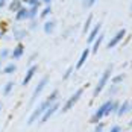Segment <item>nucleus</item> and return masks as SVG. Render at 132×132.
<instances>
[{"instance_id": "20", "label": "nucleus", "mask_w": 132, "mask_h": 132, "mask_svg": "<svg viewBox=\"0 0 132 132\" xmlns=\"http://www.w3.org/2000/svg\"><path fill=\"white\" fill-rule=\"evenodd\" d=\"M14 87H15V82H14V80H8V82L3 85V88H2V94H3V96H9V94L12 93Z\"/></svg>"}, {"instance_id": "24", "label": "nucleus", "mask_w": 132, "mask_h": 132, "mask_svg": "<svg viewBox=\"0 0 132 132\" xmlns=\"http://www.w3.org/2000/svg\"><path fill=\"white\" fill-rule=\"evenodd\" d=\"M52 11H53V9H52V5H47V6H44V8L40 11V18L46 20V18H47L50 14H52Z\"/></svg>"}, {"instance_id": "36", "label": "nucleus", "mask_w": 132, "mask_h": 132, "mask_svg": "<svg viewBox=\"0 0 132 132\" xmlns=\"http://www.w3.org/2000/svg\"><path fill=\"white\" fill-rule=\"evenodd\" d=\"M6 2H8V0H0V9L6 6Z\"/></svg>"}, {"instance_id": "1", "label": "nucleus", "mask_w": 132, "mask_h": 132, "mask_svg": "<svg viewBox=\"0 0 132 132\" xmlns=\"http://www.w3.org/2000/svg\"><path fill=\"white\" fill-rule=\"evenodd\" d=\"M111 106H112V99H108L106 102H103L102 105L94 111V114H93L91 119H90V123L91 125H97L99 121H102L103 119L109 117L111 116Z\"/></svg>"}, {"instance_id": "29", "label": "nucleus", "mask_w": 132, "mask_h": 132, "mask_svg": "<svg viewBox=\"0 0 132 132\" xmlns=\"http://www.w3.org/2000/svg\"><path fill=\"white\" fill-rule=\"evenodd\" d=\"M9 56H11V50H9V49H2V50H0V59H2V61L8 59Z\"/></svg>"}, {"instance_id": "41", "label": "nucleus", "mask_w": 132, "mask_h": 132, "mask_svg": "<svg viewBox=\"0 0 132 132\" xmlns=\"http://www.w3.org/2000/svg\"><path fill=\"white\" fill-rule=\"evenodd\" d=\"M2 108H3V103H2V100H0V111H2Z\"/></svg>"}, {"instance_id": "22", "label": "nucleus", "mask_w": 132, "mask_h": 132, "mask_svg": "<svg viewBox=\"0 0 132 132\" xmlns=\"http://www.w3.org/2000/svg\"><path fill=\"white\" fill-rule=\"evenodd\" d=\"M38 15H40V6H29V21L37 20Z\"/></svg>"}, {"instance_id": "30", "label": "nucleus", "mask_w": 132, "mask_h": 132, "mask_svg": "<svg viewBox=\"0 0 132 132\" xmlns=\"http://www.w3.org/2000/svg\"><path fill=\"white\" fill-rule=\"evenodd\" d=\"M105 131V123L103 121H99L97 125H94V131L93 132H103Z\"/></svg>"}, {"instance_id": "35", "label": "nucleus", "mask_w": 132, "mask_h": 132, "mask_svg": "<svg viewBox=\"0 0 132 132\" xmlns=\"http://www.w3.org/2000/svg\"><path fill=\"white\" fill-rule=\"evenodd\" d=\"M29 6H41V0H29Z\"/></svg>"}, {"instance_id": "38", "label": "nucleus", "mask_w": 132, "mask_h": 132, "mask_svg": "<svg viewBox=\"0 0 132 132\" xmlns=\"http://www.w3.org/2000/svg\"><path fill=\"white\" fill-rule=\"evenodd\" d=\"M2 68H3V61L0 59V73H2Z\"/></svg>"}, {"instance_id": "34", "label": "nucleus", "mask_w": 132, "mask_h": 132, "mask_svg": "<svg viewBox=\"0 0 132 132\" xmlns=\"http://www.w3.org/2000/svg\"><path fill=\"white\" fill-rule=\"evenodd\" d=\"M109 132H123V128L120 125H114V126L109 128Z\"/></svg>"}, {"instance_id": "19", "label": "nucleus", "mask_w": 132, "mask_h": 132, "mask_svg": "<svg viewBox=\"0 0 132 132\" xmlns=\"http://www.w3.org/2000/svg\"><path fill=\"white\" fill-rule=\"evenodd\" d=\"M17 71V64L15 62H8V64H5L3 68H2V73L3 75H12Z\"/></svg>"}, {"instance_id": "26", "label": "nucleus", "mask_w": 132, "mask_h": 132, "mask_svg": "<svg viewBox=\"0 0 132 132\" xmlns=\"http://www.w3.org/2000/svg\"><path fill=\"white\" fill-rule=\"evenodd\" d=\"M96 2L97 0H82V8L84 9H90V8H93L96 5Z\"/></svg>"}, {"instance_id": "39", "label": "nucleus", "mask_w": 132, "mask_h": 132, "mask_svg": "<svg viewBox=\"0 0 132 132\" xmlns=\"http://www.w3.org/2000/svg\"><path fill=\"white\" fill-rule=\"evenodd\" d=\"M128 126H129V128H132V119H131V121L128 123Z\"/></svg>"}, {"instance_id": "7", "label": "nucleus", "mask_w": 132, "mask_h": 132, "mask_svg": "<svg viewBox=\"0 0 132 132\" xmlns=\"http://www.w3.org/2000/svg\"><path fill=\"white\" fill-rule=\"evenodd\" d=\"M126 34H128V32H126V29H125V27H123V29H120V30H117V32H116V34L111 37V40L108 41V44H106V49H108V50H111V49L117 47L120 43L123 41V38L126 37Z\"/></svg>"}, {"instance_id": "31", "label": "nucleus", "mask_w": 132, "mask_h": 132, "mask_svg": "<svg viewBox=\"0 0 132 132\" xmlns=\"http://www.w3.org/2000/svg\"><path fill=\"white\" fill-rule=\"evenodd\" d=\"M119 106H120V102H119V100H112V106H111V114H117V111H119Z\"/></svg>"}, {"instance_id": "10", "label": "nucleus", "mask_w": 132, "mask_h": 132, "mask_svg": "<svg viewBox=\"0 0 132 132\" xmlns=\"http://www.w3.org/2000/svg\"><path fill=\"white\" fill-rule=\"evenodd\" d=\"M37 71H38V65L37 64H34V65H30L29 68H27L26 75H24V78H23V87H26V85H29L30 84V80L34 79V76L37 75Z\"/></svg>"}, {"instance_id": "4", "label": "nucleus", "mask_w": 132, "mask_h": 132, "mask_svg": "<svg viewBox=\"0 0 132 132\" xmlns=\"http://www.w3.org/2000/svg\"><path fill=\"white\" fill-rule=\"evenodd\" d=\"M49 80H50V76L49 75H44L40 80H38V84H37V87L34 88V93H32V97H30V100H29V105H34L35 103V100L38 99L41 96V93L46 90V87H47V84H49Z\"/></svg>"}, {"instance_id": "6", "label": "nucleus", "mask_w": 132, "mask_h": 132, "mask_svg": "<svg viewBox=\"0 0 132 132\" xmlns=\"http://www.w3.org/2000/svg\"><path fill=\"white\" fill-rule=\"evenodd\" d=\"M59 106H61L59 100H58V102H55V103H52V105H50L49 108H47V109H46V112L41 116V119L38 120V123H40V125H46V123H47L49 120L52 119V117L55 116V114H56V112H58Z\"/></svg>"}, {"instance_id": "28", "label": "nucleus", "mask_w": 132, "mask_h": 132, "mask_svg": "<svg viewBox=\"0 0 132 132\" xmlns=\"http://www.w3.org/2000/svg\"><path fill=\"white\" fill-rule=\"evenodd\" d=\"M6 32H8V24L5 21H0V40L6 35Z\"/></svg>"}, {"instance_id": "40", "label": "nucleus", "mask_w": 132, "mask_h": 132, "mask_svg": "<svg viewBox=\"0 0 132 132\" xmlns=\"http://www.w3.org/2000/svg\"><path fill=\"white\" fill-rule=\"evenodd\" d=\"M129 14L132 15V3H131V8H129Z\"/></svg>"}, {"instance_id": "16", "label": "nucleus", "mask_w": 132, "mask_h": 132, "mask_svg": "<svg viewBox=\"0 0 132 132\" xmlns=\"http://www.w3.org/2000/svg\"><path fill=\"white\" fill-rule=\"evenodd\" d=\"M103 40H105V34H103V32H100V34H99V37L94 40V43H93L91 47H90V49H91V53H97V50L100 49V46H102Z\"/></svg>"}, {"instance_id": "13", "label": "nucleus", "mask_w": 132, "mask_h": 132, "mask_svg": "<svg viewBox=\"0 0 132 132\" xmlns=\"http://www.w3.org/2000/svg\"><path fill=\"white\" fill-rule=\"evenodd\" d=\"M56 29V20H46L43 23V30L46 35H52Z\"/></svg>"}, {"instance_id": "14", "label": "nucleus", "mask_w": 132, "mask_h": 132, "mask_svg": "<svg viewBox=\"0 0 132 132\" xmlns=\"http://www.w3.org/2000/svg\"><path fill=\"white\" fill-rule=\"evenodd\" d=\"M129 111H132L131 109V100H125V102H121L119 106V111H117V117H123V116H126Z\"/></svg>"}, {"instance_id": "5", "label": "nucleus", "mask_w": 132, "mask_h": 132, "mask_svg": "<svg viewBox=\"0 0 132 132\" xmlns=\"http://www.w3.org/2000/svg\"><path fill=\"white\" fill-rule=\"evenodd\" d=\"M82 94H84V88L80 87V88H78L76 91L73 93V96H70V97L65 100V103H64V105H62V108H61V114H65V112H68V111H70V109H71V108H73V106H75L80 100Z\"/></svg>"}, {"instance_id": "11", "label": "nucleus", "mask_w": 132, "mask_h": 132, "mask_svg": "<svg viewBox=\"0 0 132 132\" xmlns=\"http://www.w3.org/2000/svg\"><path fill=\"white\" fill-rule=\"evenodd\" d=\"M23 55H24V44L23 43H17V46L11 50V58L14 61H18V59L23 58Z\"/></svg>"}, {"instance_id": "23", "label": "nucleus", "mask_w": 132, "mask_h": 132, "mask_svg": "<svg viewBox=\"0 0 132 132\" xmlns=\"http://www.w3.org/2000/svg\"><path fill=\"white\" fill-rule=\"evenodd\" d=\"M125 78H126V75H125V73H120L117 76H112V78L109 79V84H112V85H120V84H123Z\"/></svg>"}, {"instance_id": "21", "label": "nucleus", "mask_w": 132, "mask_h": 132, "mask_svg": "<svg viewBox=\"0 0 132 132\" xmlns=\"http://www.w3.org/2000/svg\"><path fill=\"white\" fill-rule=\"evenodd\" d=\"M58 99H59V90H58V88H55V90H53V91L46 97V100H47L50 105L55 103V102H58Z\"/></svg>"}, {"instance_id": "32", "label": "nucleus", "mask_w": 132, "mask_h": 132, "mask_svg": "<svg viewBox=\"0 0 132 132\" xmlns=\"http://www.w3.org/2000/svg\"><path fill=\"white\" fill-rule=\"evenodd\" d=\"M38 58V52H34L30 56H29V59H27V64H29V67L30 65H34V61Z\"/></svg>"}, {"instance_id": "15", "label": "nucleus", "mask_w": 132, "mask_h": 132, "mask_svg": "<svg viewBox=\"0 0 132 132\" xmlns=\"http://www.w3.org/2000/svg\"><path fill=\"white\" fill-rule=\"evenodd\" d=\"M29 20V6H23L15 14V21H26Z\"/></svg>"}, {"instance_id": "8", "label": "nucleus", "mask_w": 132, "mask_h": 132, "mask_svg": "<svg viewBox=\"0 0 132 132\" xmlns=\"http://www.w3.org/2000/svg\"><path fill=\"white\" fill-rule=\"evenodd\" d=\"M27 35H29V30L24 29V27H20L18 24H15L12 27V38L17 43H23V40L26 38Z\"/></svg>"}, {"instance_id": "33", "label": "nucleus", "mask_w": 132, "mask_h": 132, "mask_svg": "<svg viewBox=\"0 0 132 132\" xmlns=\"http://www.w3.org/2000/svg\"><path fill=\"white\" fill-rule=\"evenodd\" d=\"M38 27V21L37 20H30V23H29V27H27V30L30 32V30H35Z\"/></svg>"}, {"instance_id": "9", "label": "nucleus", "mask_w": 132, "mask_h": 132, "mask_svg": "<svg viewBox=\"0 0 132 132\" xmlns=\"http://www.w3.org/2000/svg\"><path fill=\"white\" fill-rule=\"evenodd\" d=\"M102 27H103V24L99 21V23H96V24H94V26L90 29V32L87 34V43H88L90 46H91L93 43H94V40L99 37V34L102 32Z\"/></svg>"}, {"instance_id": "37", "label": "nucleus", "mask_w": 132, "mask_h": 132, "mask_svg": "<svg viewBox=\"0 0 132 132\" xmlns=\"http://www.w3.org/2000/svg\"><path fill=\"white\" fill-rule=\"evenodd\" d=\"M52 2L53 0H41V3H44L46 6H47V5H52Z\"/></svg>"}, {"instance_id": "25", "label": "nucleus", "mask_w": 132, "mask_h": 132, "mask_svg": "<svg viewBox=\"0 0 132 132\" xmlns=\"http://www.w3.org/2000/svg\"><path fill=\"white\" fill-rule=\"evenodd\" d=\"M119 91H120V85H112V84H109V93H108V96H109V97L116 96Z\"/></svg>"}, {"instance_id": "17", "label": "nucleus", "mask_w": 132, "mask_h": 132, "mask_svg": "<svg viewBox=\"0 0 132 132\" xmlns=\"http://www.w3.org/2000/svg\"><path fill=\"white\" fill-rule=\"evenodd\" d=\"M23 6H24V5H23L20 0H11V2H9V5H8V9H9L11 12L17 14L21 8H23Z\"/></svg>"}, {"instance_id": "12", "label": "nucleus", "mask_w": 132, "mask_h": 132, "mask_svg": "<svg viewBox=\"0 0 132 132\" xmlns=\"http://www.w3.org/2000/svg\"><path fill=\"white\" fill-rule=\"evenodd\" d=\"M90 53H91V49H90V47H85V49L82 50L79 59H78V62H76L75 70H79V68H82V67H84V64L87 62V59H88V56H90Z\"/></svg>"}, {"instance_id": "2", "label": "nucleus", "mask_w": 132, "mask_h": 132, "mask_svg": "<svg viewBox=\"0 0 132 132\" xmlns=\"http://www.w3.org/2000/svg\"><path fill=\"white\" fill-rule=\"evenodd\" d=\"M112 68H114V65L109 64V65L105 68V71L100 75V78H99L96 87H94V91H93V97H94V99H97V97L100 96V93L105 90V87L109 84V79H111V76H112Z\"/></svg>"}, {"instance_id": "18", "label": "nucleus", "mask_w": 132, "mask_h": 132, "mask_svg": "<svg viewBox=\"0 0 132 132\" xmlns=\"http://www.w3.org/2000/svg\"><path fill=\"white\" fill-rule=\"evenodd\" d=\"M93 14H88V17H87V20H85V23H84V26H82V34L84 35H87L88 32H90V29L93 27Z\"/></svg>"}, {"instance_id": "27", "label": "nucleus", "mask_w": 132, "mask_h": 132, "mask_svg": "<svg viewBox=\"0 0 132 132\" xmlns=\"http://www.w3.org/2000/svg\"><path fill=\"white\" fill-rule=\"evenodd\" d=\"M73 73H75V68L70 65V67H68V68L65 70V73L62 75V80H68L70 78H71V75H73Z\"/></svg>"}, {"instance_id": "42", "label": "nucleus", "mask_w": 132, "mask_h": 132, "mask_svg": "<svg viewBox=\"0 0 132 132\" xmlns=\"http://www.w3.org/2000/svg\"><path fill=\"white\" fill-rule=\"evenodd\" d=\"M131 109H132V100H131Z\"/></svg>"}, {"instance_id": "3", "label": "nucleus", "mask_w": 132, "mask_h": 132, "mask_svg": "<svg viewBox=\"0 0 132 132\" xmlns=\"http://www.w3.org/2000/svg\"><path fill=\"white\" fill-rule=\"evenodd\" d=\"M49 106H50V103H49V102L44 99V100L41 102L40 105H38L37 108H35V109H34V111H32V114L29 116V119H27V121H26L27 126H32V125H34L37 120H40V119H41V116L46 112V109H47Z\"/></svg>"}]
</instances>
